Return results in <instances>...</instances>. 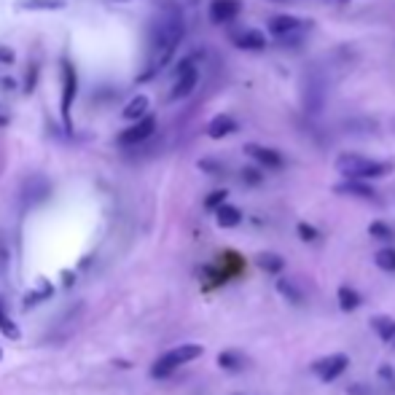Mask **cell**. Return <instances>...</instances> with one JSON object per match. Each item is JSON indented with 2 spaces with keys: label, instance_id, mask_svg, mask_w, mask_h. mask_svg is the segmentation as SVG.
Wrapping results in <instances>:
<instances>
[{
  "label": "cell",
  "instance_id": "6da1fadb",
  "mask_svg": "<svg viewBox=\"0 0 395 395\" xmlns=\"http://www.w3.org/2000/svg\"><path fill=\"white\" fill-rule=\"evenodd\" d=\"M186 38V19L183 11L167 0L161 3V8L156 11L154 22H151V46H148V68L143 70L140 81H151L161 70L172 62V57L178 52V46Z\"/></svg>",
  "mask_w": 395,
  "mask_h": 395
},
{
  "label": "cell",
  "instance_id": "7a4b0ae2",
  "mask_svg": "<svg viewBox=\"0 0 395 395\" xmlns=\"http://www.w3.org/2000/svg\"><path fill=\"white\" fill-rule=\"evenodd\" d=\"M333 167L342 178H358V180H379L395 170L393 161H379V159H368L361 154H339Z\"/></svg>",
  "mask_w": 395,
  "mask_h": 395
},
{
  "label": "cell",
  "instance_id": "3957f363",
  "mask_svg": "<svg viewBox=\"0 0 395 395\" xmlns=\"http://www.w3.org/2000/svg\"><path fill=\"white\" fill-rule=\"evenodd\" d=\"M266 30L269 35H275L277 43L285 49V46H299L304 33L312 30V19H299L291 14H277L266 22Z\"/></svg>",
  "mask_w": 395,
  "mask_h": 395
},
{
  "label": "cell",
  "instance_id": "277c9868",
  "mask_svg": "<svg viewBox=\"0 0 395 395\" xmlns=\"http://www.w3.org/2000/svg\"><path fill=\"white\" fill-rule=\"evenodd\" d=\"M202 352H205L202 344H180V347H175V350H170V352H164L161 358H156V363L151 366V377L154 379L172 377L180 366H186V363L202 358Z\"/></svg>",
  "mask_w": 395,
  "mask_h": 395
},
{
  "label": "cell",
  "instance_id": "5b68a950",
  "mask_svg": "<svg viewBox=\"0 0 395 395\" xmlns=\"http://www.w3.org/2000/svg\"><path fill=\"white\" fill-rule=\"evenodd\" d=\"M301 103H304V110L307 113H320L323 110V103H326V84L320 78L317 70H310L301 81Z\"/></svg>",
  "mask_w": 395,
  "mask_h": 395
},
{
  "label": "cell",
  "instance_id": "8992f818",
  "mask_svg": "<svg viewBox=\"0 0 395 395\" xmlns=\"http://www.w3.org/2000/svg\"><path fill=\"white\" fill-rule=\"evenodd\" d=\"M196 84H199V68H196V62L194 59H183L178 65V70H175V84H172L170 100L172 103L186 100L191 92L196 89Z\"/></svg>",
  "mask_w": 395,
  "mask_h": 395
},
{
  "label": "cell",
  "instance_id": "52a82bcc",
  "mask_svg": "<svg viewBox=\"0 0 395 395\" xmlns=\"http://www.w3.org/2000/svg\"><path fill=\"white\" fill-rule=\"evenodd\" d=\"M76 97H78V76H76V68L70 65V59H65L62 62V105H59V110H62V121H65L68 129Z\"/></svg>",
  "mask_w": 395,
  "mask_h": 395
},
{
  "label": "cell",
  "instance_id": "ba28073f",
  "mask_svg": "<svg viewBox=\"0 0 395 395\" xmlns=\"http://www.w3.org/2000/svg\"><path fill=\"white\" fill-rule=\"evenodd\" d=\"M312 374H317L320 382H333V379H339L350 368V358L344 355V352H336V355H328V358H320V361H315L310 366Z\"/></svg>",
  "mask_w": 395,
  "mask_h": 395
},
{
  "label": "cell",
  "instance_id": "9c48e42d",
  "mask_svg": "<svg viewBox=\"0 0 395 395\" xmlns=\"http://www.w3.org/2000/svg\"><path fill=\"white\" fill-rule=\"evenodd\" d=\"M156 132V116H145V119L140 121H132V127H127L124 132L119 135V145H140V143H145V140H151Z\"/></svg>",
  "mask_w": 395,
  "mask_h": 395
},
{
  "label": "cell",
  "instance_id": "30bf717a",
  "mask_svg": "<svg viewBox=\"0 0 395 395\" xmlns=\"http://www.w3.org/2000/svg\"><path fill=\"white\" fill-rule=\"evenodd\" d=\"M333 194L339 196H350V199H363V202H377V191L368 180H358V178H344L342 183L333 186Z\"/></svg>",
  "mask_w": 395,
  "mask_h": 395
},
{
  "label": "cell",
  "instance_id": "8fae6325",
  "mask_svg": "<svg viewBox=\"0 0 395 395\" xmlns=\"http://www.w3.org/2000/svg\"><path fill=\"white\" fill-rule=\"evenodd\" d=\"M245 154L250 156L256 164H261L264 170H282L285 159L277 148H269V145H261V143H247L245 145Z\"/></svg>",
  "mask_w": 395,
  "mask_h": 395
},
{
  "label": "cell",
  "instance_id": "7c38bea8",
  "mask_svg": "<svg viewBox=\"0 0 395 395\" xmlns=\"http://www.w3.org/2000/svg\"><path fill=\"white\" fill-rule=\"evenodd\" d=\"M242 14V0H213L207 17L213 24H229Z\"/></svg>",
  "mask_w": 395,
  "mask_h": 395
},
{
  "label": "cell",
  "instance_id": "4fadbf2b",
  "mask_svg": "<svg viewBox=\"0 0 395 395\" xmlns=\"http://www.w3.org/2000/svg\"><path fill=\"white\" fill-rule=\"evenodd\" d=\"M240 129V124L234 116H229V113H218V116H213L210 124H207V138L210 140H224L229 135H234Z\"/></svg>",
  "mask_w": 395,
  "mask_h": 395
},
{
  "label": "cell",
  "instance_id": "5bb4252c",
  "mask_svg": "<svg viewBox=\"0 0 395 395\" xmlns=\"http://www.w3.org/2000/svg\"><path fill=\"white\" fill-rule=\"evenodd\" d=\"M231 43L242 49V52H264L266 46H269V41H266V35L261 33V30H242V33H234L231 35Z\"/></svg>",
  "mask_w": 395,
  "mask_h": 395
},
{
  "label": "cell",
  "instance_id": "9a60e30c",
  "mask_svg": "<svg viewBox=\"0 0 395 395\" xmlns=\"http://www.w3.org/2000/svg\"><path fill=\"white\" fill-rule=\"evenodd\" d=\"M148 108H151V100H148V94H135L127 108H124V119L127 121H140L148 116Z\"/></svg>",
  "mask_w": 395,
  "mask_h": 395
},
{
  "label": "cell",
  "instance_id": "2e32d148",
  "mask_svg": "<svg viewBox=\"0 0 395 395\" xmlns=\"http://www.w3.org/2000/svg\"><path fill=\"white\" fill-rule=\"evenodd\" d=\"M215 224L221 226V229H234V226H240L242 210L234 205H229V202H224V205L215 210Z\"/></svg>",
  "mask_w": 395,
  "mask_h": 395
},
{
  "label": "cell",
  "instance_id": "e0dca14e",
  "mask_svg": "<svg viewBox=\"0 0 395 395\" xmlns=\"http://www.w3.org/2000/svg\"><path fill=\"white\" fill-rule=\"evenodd\" d=\"M371 328H374V333H377L385 344L395 342V320L393 317H387V315H374V317H371Z\"/></svg>",
  "mask_w": 395,
  "mask_h": 395
},
{
  "label": "cell",
  "instance_id": "ac0fdd59",
  "mask_svg": "<svg viewBox=\"0 0 395 395\" xmlns=\"http://www.w3.org/2000/svg\"><path fill=\"white\" fill-rule=\"evenodd\" d=\"M258 269H264L266 275H282L285 272V258L277 256V253H261V256L256 258Z\"/></svg>",
  "mask_w": 395,
  "mask_h": 395
},
{
  "label": "cell",
  "instance_id": "d6986e66",
  "mask_svg": "<svg viewBox=\"0 0 395 395\" xmlns=\"http://www.w3.org/2000/svg\"><path fill=\"white\" fill-rule=\"evenodd\" d=\"M245 355L242 352H237V350H226V352H221L218 355V366L224 368V371H231V374H237V371H242L245 368Z\"/></svg>",
  "mask_w": 395,
  "mask_h": 395
},
{
  "label": "cell",
  "instance_id": "ffe728a7",
  "mask_svg": "<svg viewBox=\"0 0 395 395\" xmlns=\"http://www.w3.org/2000/svg\"><path fill=\"white\" fill-rule=\"evenodd\" d=\"M336 299H339V310L342 312H355L361 307V293L355 288H350V285H342L339 293H336Z\"/></svg>",
  "mask_w": 395,
  "mask_h": 395
},
{
  "label": "cell",
  "instance_id": "44dd1931",
  "mask_svg": "<svg viewBox=\"0 0 395 395\" xmlns=\"http://www.w3.org/2000/svg\"><path fill=\"white\" fill-rule=\"evenodd\" d=\"M62 0H17L19 11H59Z\"/></svg>",
  "mask_w": 395,
  "mask_h": 395
},
{
  "label": "cell",
  "instance_id": "7402d4cb",
  "mask_svg": "<svg viewBox=\"0 0 395 395\" xmlns=\"http://www.w3.org/2000/svg\"><path fill=\"white\" fill-rule=\"evenodd\" d=\"M218 266H221L229 277L242 275V272H245V258H240L237 253H231V250H226L224 256H221V261H218Z\"/></svg>",
  "mask_w": 395,
  "mask_h": 395
},
{
  "label": "cell",
  "instance_id": "603a6c76",
  "mask_svg": "<svg viewBox=\"0 0 395 395\" xmlns=\"http://www.w3.org/2000/svg\"><path fill=\"white\" fill-rule=\"evenodd\" d=\"M277 291H280L282 299H288L291 304H304V293L299 291L296 282H291V280H277Z\"/></svg>",
  "mask_w": 395,
  "mask_h": 395
},
{
  "label": "cell",
  "instance_id": "cb8c5ba5",
  "mask_svg": "<svg viewBox=\"0 0 395 395\" xmlns=\"http://www.w3.org/2000/svg\"><path fill=\"white\" fill-rule=\"evenodd\" d=\"M0 331H3V336H6V339H19V336H22L19 326L14 323V320H11V317H8L3 299H0Z\"/></svg>",
  "mask_w": 395,
  "mask_h": 395
},
{
  "label": "cell",
  "instance_id": "d4e9b609",
  "mask_svg": "<svg viewBox=\"0 0 395 395\" xmlns=\"http://www.w3.org/2000/svg\"><path fill=\"white\" fill-rule=\"evenodd\" d=\"M374 264L382 272H395V247H382L374 253Z\"/></svg>",
  "mask_w": 395,
  "mask_h": 395
},
{
  "label": "cell",
  "instance_id": "484cf974",
  "mask_svg": "<svg viewBox=\"0 0 395 395\" xmlns=\"http://www.w3.org/2000/svg\"><path fill=\"white\" fill-rule=\"evenodd\" d=\"M368 234H371L374 240H382V242H390L395 237V231L385 224V221H374V224L368 226Z\"/></svg>",
  "mask_w": 395,
  "mask_h": 395
},
{
  "label": "cell",
  "instance_id": "4316f807",
  "mask_svg": "<svg viewBox=\"0 0 395 395\" xmlns=\"http://www.w3.org/2000/svg\"><path fill=\"white\" fill-rule=\"evenodd\" d=\"M240 178L245 186H261L264 183V172L258 170V167H242Z\"/></svg>",
  "mask_w": 395,
  "mask_h": 395
},
{
  "label": "cell",
  "instance_id": "83f0119b",
  "mask_svg": "<svg viewBox=\"0 0 395 395\" xmlns=\"http://www.w3.org/2000/svg\"><path fill=\"white\" fill-rule=\"evenodd\" d=\"M226 196H229V191L226 189L210 191V194H207V199H205V210H213V213H215V210L226 202Z\"/></svg>",
  "mask_w": 395,
  "mask_h": 395
},
{
  "label": "cell",
  "instance_id": "f1b7e54d",
  "mask_svg": "<svg viewBox=\"0 0 395 395\" xmlns=\"http://www.w3.org/2000/svg\"><path fill=\"white\" fill-rule=\"evenodd\" d=\"M296 231H299V237H301V242H315V240H317V237H320V231H317V229H315V226H312V224H304V221H301V224L296 226Z\"/></svg>",
  "mask_w": 395,
  "mask_h": 395
},
{
  "label": "cell",
  "instance_id": "f546056e",
  "mask_svg": "<svg viewBox=\"0 0 395 395\" xmlns=\"http://www.w3.org/2000/svg\"><path fill=\"white\" fill-rule=\"evenodd\" d=\"M199 170L207 175H224V164L221 161H213V159H202L199 161Z\"/></svg>",
  "mask_w": 395,
  "mask_h": 395
},
{
  "label": "cell",
  "instance_id": "4dcf8cb0",
  "mask_svg": "<svg viewBox=\"0 0 395 395\" xmlns=\"http://www.w3.org/2000/svg\"><path fill=\"white\" fill-rule=\"evenodd\" d=\"M6 272H8V247L0 240V275H6Z\"/></svg>",
  "mask_w": 395,
  "mask_h": 395
},
{
  "label": "cell",
  "instance_id": "1f68e13d",
  "mask_svg": "<svg viewBox=\"0 0 395 395\" xmlns=\"http://www.w3.org/2000/svg\"><path fill=\"white\" fill-rule=\"evenodd\" d=\"M347 393L350 395H374V390H371V387H366V385H350V387H347Z\"/></svg>",
  "mask_w": 395,
  "mask_h": 395
},
{
  "label": "cell",
  "instance_id": "d6a6232c",
  "mask_svg": "<svg viewBox=\"0 0 395 395\" xmlns=\"http://www.w3.org/2000/svg\"><path fill=\"white\" fill-rule=\"evenodd\" d=\"M379 377L385 382H395V368L393 366H379Z\"/></svg>",
  "mask_w": 395,
  "mask_h": 395
},
{
  "label": "cell",
  "instance_id": "836d02e7",
  "mask_svg": "<svg viewBox=\"0 0 395 395\" xmlns=\"http://www.w3.org/2000/svg\"><path fill=\"white\" fill-rule=\"evenodd\" d=\"M323 3H331V6H344V3H350V0H323Z\"/></svg>",
  "mask_w": 395,
  "mask_h": 395
},
{
  "label": "cell",
  "instance_id": "e575fe53",
  "mask_svg": "<svg viewBox=\"0 0 395 395\" xmlns=\"http://www.w3.org/2000/svg\"><path fill=\"white\" fill-rule=\"evenodd\" d=\"M272 3H288V0H272Z\"/></svg>",
  "mask_w": 395,
  "mask_h": 395
},
{
  "label": "cell",
  "instance_id": "d590c367",
  "mask_svg": "<svg viewBox=\"0 0 395 395\" xmlns=\"http://www.w3.org/2000/svg\"><path fill=\"white\" fill-rule=\"evenodd\" d=\"M116 3H129V0H116Z\"/></svg>",
  "mask_w": 395,
  "mask_h": 395
},
{
  "label": "cell",
  "instance_id": "8d00e7d4",
  "mask_svg": "<svg viewBox=\"0 0 395 395\" xmlns=\"http://www.w3.org/2000/svg\"><path fill=\"white\" fill-rule=\"evenodd\" d=\"M189 3H196V0H189Z\"/></svg>",
  "mask_w": 395,
  "mask_h": 395
},
{
  "label": "cell",
  "instance_id": "74e56055",
  "mask_svg": "<svg viewBox=\"0 0 395 395\" xmlns=\"http://www.w3.org/2000/svg\"><path fill=\"white\" fill-rule=\"evenodd\" d=\"M393 347H395V342H393Z\"/></svg>",
  "mask_w": 395,
  "mask_h": 395
},
{
  "label": "cell",
  "instance_id": "f35d334b",
  "mask_svg": "<svg viewBox=\"0 0 395 395\" xmlns=\"http://www.w3.org/2000/svg\"><path fill=\"white\" fill-rule=\"evenodd\" d=\"M0 355H3V352H0Z\"/></svg>",
  "mask_w": 395,
  "mask_h": 395
}]
</instances>
